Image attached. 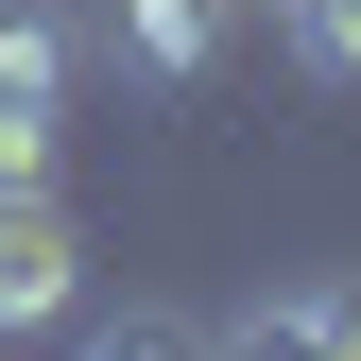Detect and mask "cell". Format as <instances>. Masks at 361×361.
Listing matches in <instances>:
<instances>
[{
    "label": "cell",
    "mask_w": 361,
    "mask_h": 361,
    "mask_svg": "<svg viewBox=\"0 0 361 361\" xmlns=\"http://www.w3.org/2000/svg\"><path fill=\"white\" fill-rule=\"evenodd\" d=\"M224 35H241V0H104V52L138 69V86H207Z\"/></svg>",
    "instance_id": "cell-2"
},
{
    "label": "cell",
    "mask_w": 361,
    "mask_h": 361,
    "mask_svg": "<svg viewBox=\"0 0 361 361\" xmlns=\"http://www.w3.org/2000/svg\"><path fill=\"white\" fill-rule=\"evenodd\" d=\"M241 18H258V0H241Z\"/></svg>",
    "instance_id": "cell-6"
},
{
    "label": "cell",
    "mask_w": 361,
    "mask_h": 361,
    "mask_svg": "<svg viewBox=\"0 0 361 361\" xmlns=\"http://www.w3.org/2000/svg\"><path fill=\"white\" fill-rule=\"evenodd\" d=\"M69 0H0V104H69Z\"/></svg>",
    "instance_id": "cell-4"
},
{
    "label": "cell",
    "mask_w": 361,
    "mask_h": 361,
    "mask_svg": "<svg viewBox=\"0 0 361 361\" xmlns=\"http://www.w3.org/2000/svg\"><path fill=\"white\" fill-rule=\"evenodd\" d=\"M293 18V69L310 86H361V0H276Z\"/></svg>",
    "instance_id": "cell-5"
},
{
    "label": "cell",
    "mask_w": 361,
    "mask_h": 361,
    "mask_svg": "<svg viewBox=\"0 0 361 361\" xmlns=\"http://www.w3.org/2000/svg\"><path fill=\"white\" fill-rule=\"evenodd\" d=\"M86 310V241L52 190H0V327H69Z\"/></svg>",
    "instance_id": "cell-1"
},
{
    "label": "cell",
    "mask_w": 361,
    "mask_h": 361,
    "mask_svg": "<svg viewBox=\"0 0 361 361\" xmlns=\"http://www.w3.org/2000/svg\"><path fill=\"white\" fill-rule=\"evenodd\" d=\"M241 361H361V276H310V293H241L224 310Z\"/></svg>",
    "instance_id": "cell-3"
}]
</instances>
